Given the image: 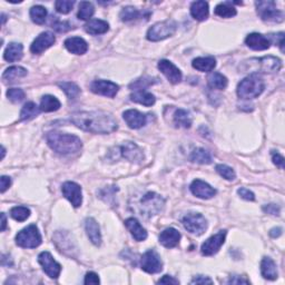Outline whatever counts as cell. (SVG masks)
I'll return each mask as SVG.
<instances>
[{"instance_id":"obj_1","label":"cell","mask_w":285,"mask_h":285,"mask_svg":"<svg viewBox=\"0 0 285 285\" xmlns=\"http://www.w3.org/2000/svg\"><path fill=\"white\" fill-rule=\"evenodd\" d=\"M70 122L93 134H111L118 128L115 118L105 112H78L70 116Z\"/></svg>"},{"instance_id":"obj_2","label":"cell","mask_w":285,"mask_h":285,"mask_svg":"<svg viewBox=\"0 0 285 285\" xmlns=\"http://www.w3.org/2000/svg\"><path fill=\"white\" fill-rule=\"evenodd\" d=\"M46 139L52 151L63 155L75 154L82 147L80 137L72 134L60 133V131H50L47 134Z\"/></svg>"},{"instance_id":"obj_3","label":"cell","mask_w":285,"mask_h":285,"mask_svg":"<svg viewBox=\"0 0 285 285\" xmlns=\"http://www.w3.org/2000/svg\"><path fill=\"white\" fill-rule=\"evenodd\" d=\"M265 89V82L257 74L244 78L238 86V96L243 99H253L260 96Z\"/></svg>"},{"instance_id":"obj_4","label":"cell","mask_w":285,"mask_h":285,"mask_svg":"<svg viewBox=\"0 0 285 285\" xmlns=\"http://www.w3.org/2000/svg\"><path fill=\"white\" fill-rule=\"evenodd\" d=\"M165 206V201L161 195L150 192L143 196L140 201V213L145 217H152L160 214Z\"/></svg>"},{"instance_id":"obj_5","label":"cell","mask_w":285,"mask_h":285,"mask_svg":"<svg viewBox=\"0 0 285 285\" xmlns=\"http://www.w3.org/2000/svg\"><path fill=\"white\" fill-rule=\"evenodd\" d=\"M16 243L18 246L24 248H36L41 244V235L38 227L35 224L21 230L16 235Z\"/></svg>"},{"instance_id":"obj_6","label":"cell","mask_w":285,"mask_h":285,"mask_svg":"<svg viewBox=\"0 0 285 285\" xmlns=\"http://www.w3.org/2000/svg\"><path fill=\"white\" fill-rule=\"evenodd\" d=\"M176 23L174 20H165L162 23H157L148 29L147 39L151 41H161L164 39L173 36L176 32Z\"/></svg>"},{"instance_id":"obj_7","label":"cell","mask_w":285,"mask_h":285,"mask_svg":"<svg viewBox=\"0 0 285 285\" xmlns=\"http://www.w3.org/2000/svg\"><path fill=\"white\" fill-rule=\"evenodd\" d=\"M256 11L257 15L261 17L262 20L269 21V23H281L283 21V12L278 10L274 1H256Z\"/></svg>"},{"instance_id":"obj_8","label":"cell","mask_w":285,"mask_h":285,"mask_svg":"<svg viewBox=\"0 0 285 285\" xmlns=\"http://www.w3.org/2000/svg\"><path fill=\"white\" fill-rule=\"evenodd\" d=\"M182 223L190 233L202 235L207 229V221L200 213H190L183 217Z\"/></svg>"},{"instance_id":"obj_9","label":"cell","mask_w":285,"mask_h":285,"mask_svg":"<svg viewBox=\"0 0 285 285\" xmlns=\"http://www.w3.org/2000/svg\"><path fill=\"white\" fill-rule=\"evenodd\" d=\"M140 266L142 270L147 272L150 274H156L163 270V263H162L161 256L159 255L155 249H148L144 253L140 260Z\"/></svg>"},{"instance_id":"obj_10","label":"cell","mask_w":285,"mask_h":285,"mask_svg":"<svg viewBox=\"0 0 285 285\" xmlns=\"http://www.w3.org/2000/svg\"><path fill=\"white\" fill-rule=\"evenodd\" d=\"M226 234H227L226 231H220L217 234L210 236L207 241H205L201 247L203 255L212 256L220 251L222 245L225 243Z\"/></svg>"},{"instance_id":"obj_11","label":"cell","mask_w":285,"mask_h":285,"mask_svg":"<svg viewBox=\"0 0 285 285\" xmlns=\"http://www.w3.org/2000/svg\"><path fill=\"white\" fill-rule=\"evenodd\" d=\"M39 264L42 266V270L49 276L50 279H58L61 272V266L59 263L55 261L49 252H42L38 256Z\"/></svg>"},{"instance_id":"obj_12","label":"cell","mask_w":285,"mask_h":285,"mask_svg":"<svg viewBox=\"0 0 285 285\" xmlns=\"http://www.w3.org/2000/svg\"><path fill=\"white\" fill-rule=\"evenodd\" d=\"M61 192L74 207H80L82 203L81 187L74 182H66L61 186Z\"/></svg>"},{"instance_id":"obj_13","label":"cell","mask_w":285,"mask_h":285,"mask_svg":"<svg viewBox=\"0 0 285 285\" xmlns=\"http://www.w3.org/2000/svg\"><path fill=\"white\" fill-rule=\"evenodd\" d=\"M254 61H256L257 67L254 68V74L258 73V70L262 73H278L279 70L282 67V61H281L279 58L273 56H267V57H263V58L260 59H253Z\"/></svg>"},{"instance_id":"obj_14","label":"cell","mask_w":285,"mask_h":285,"mask_svg":"<svg viewBox=\"0 0 285 285\" xmlns=\"http://www.w3.org/2000/svg\"><path fill=\"white\" fill-rule=\"evenodd\" d=\"M90 89L95 94L113 98V97H115L116 94L118 93L120 87H118V85H116L115 82H113V81L99 80V81H95L91 82Z\"/></svg>"},{"instance_id":"obj_15","label":"cell","mask_w":285,"mask_h":285,"mask_svg":"<svg viewBox=\"0 0 285 285\" xmlns=\"http://www.w3.org/2000/svg\"><path fill=\"white\" fill-rule=\"evenodd\" d=\"M191 192L193 193V195H195L196 197L202 200H208L212 199L216 195V190L214 187H212L204 181H201V179H195L194 182L191 184Z\"/></svg>"},{"instance_id":"obj_16","label":"cell","mask_w":285,"mask_h":285,"mask_svg":"<svg viewBox=\"0 0 285 285\" xmlns=\"http://www.w3.org/2000/svg\"><path fill=\"white\" fill-rule=\"evenodd\" d=\"M121 154L122 157H125L127 161L131 162V163H142L144 160L143 151L136 145V144L131 142H126L120 147Z\"/></svg>"},{"instance_id":"obj_17","label":"cell","mask_w":285,"mask_h":285,"mask_svg":"<svg viewBox=\"0 0 285 285\" xmlns=\"http://www.w3.org/2000/svg\"><path fill=\"white\" fill-rule=\"evenodd\" d=\"M56 41V38L54 34L51 33H42L35 39L34 42L30 46V51L33 54H41L42 51H45L48 48L54 45Z\"/></svg>"},{"instance_id":"obj_18","label":"cell","mask_w":285,"mask_h":285,"mask_svg":"<svg viewBox=\"0 0 285 285\" xmlns=\"http://www.w3.org/2000/svg\"><path fill=\"white\" fill-rule=\"evenodd\" d=\"M159 69L172 84H178V82L182 81L181 70L173 63H170L169 60H161L159 63Z\"/></svg>"},{"instance_id":"obj_19","label":"cell","mask_w":285,"mask_h":285,"mask_svg":"<svg viewBox=\"0 0 285 285\" xmlns=\"http://www.w3.org/2000/svg\"><path fill=\"white\" fill-rule=\"evenodd\" d=\"M122 117H124L127 125L133 129L142 128L147 122V117L145 114L136 111V109H128V111L122 114Z\"/></svg>"},{"instance_id":"obj_20","label":"cell","mask_w":285,"mask_h":285,"mask_svg":"<svg viewBox=\"0 0 285 285\" xmlns=\"http://www.w3.org/2000/svg\"><path fill=\"white\" fill-rule=\"evenodd\" d=\"M245 43L253 50H266L271 46L269 38L261 34L253 33L245 38Z\"/></svg>"},{"instance_id":"obj_21","label":"cell","mask_w":285,"mask_h":285,"mask_svg":"<svg viewBox=\"0 0 285 285\" xmlns=\"http://www.w3.org/2000/svg\"><path fill=\"white\" fill-rule=\"evenodd\" d=\"M85 230L87 236H88L90 240V242L96 245V246H100V244H102V234H100L98 223L91 217L86 218Z\"/></svg>"},{"instance_id":"obj_22","label":"cell","mask_w":285,"mask_h":285,"mask_svg":"<svg viewBox=\"0 0 285 285\" xmlns=\"http://www.w3.org/2000/svg\"><path fill=\"white\" fill-rule=\"evenodd\" d=\"M181 240V233L177 230L169 227L163 231L160 235V243L166 248L175 247Z\"/></svg>"},{"instance_id":"obj_23","label":"cell","mask_w":285,"mask_h":285,"mask_svg":"<svg viewBox=\"0 0 285 285\" xmlns=\"http://www.w3.org/2000/svg\"><path fill=\"white\" fill-rule=\"evenodd\" d=\"M65 47L67 50L75 55H84L88 50V43L81 37H72L65 41Z\"/></svg>"},{"instance_id":"obj_24","label":"cell","mask_w":285,"mask_h":285,"mask_svg":"<svg viewBox=\"0 0 285 285\" xmlns=\"http://www.w3.org/2000/svg\"><path fill=\"white\" fill-rule=\"evenodd\" d=\"M125 225L133 238L137 241V242H142L147 239V232L144 227L140 225V223L136 220V218H127L125 221Z\"/></svg>"},{"instance_id":"obj_25","label":"cell","mask_w":285,"mask_h":285,"mask_svg":"<svg viewBox=\"0 0 285 285\" xmlns=\"http://www.w3.org/2000/svg\"><path fill=\"white\" fill-rule=\"evenodd\" d=\"M261 273L262 276L266 280L274 281L278 279L279 272L276 269V264L270 257H264L261 262Z\"/></svg>"},{"instance_id":"obj_26","label":"cell","mask_w":285,"mask_h":285,"mask_svg":"<svg viewBox=\"0 0 285 285\" xmlns=\"http://www.w3.org/2000/svg\"><path fill=\"white\" fill-rule=\"evenodd\" d=\"M130 99L135 103L142 104L144 106H153L155 104L156 98L152 93H148L145 89H135L134 93H131Z\"/></svg>"},{"instance_id":"obj_27","label":"cell","mask_w":285,"mask_h":285,"mask_svg":"<svg viewBox=\"0 0 285 285\" xmlns=\"http://www.w3.org/2000/svg\"><path fill=\"white\" fill-rule=\"evenodd\" d=\"M191 15L193 18L199 21L206 20L208 17V3L203 0L193 2L191 6Z\"/></svg>"},{"instance_id":"obj_28","label":"cell","mask_w":285,"mask_h":285,"mask_svg":"<svg viewBox=\"0 0 285 285\" xmlns=\"http://www.w3.org/2000/svg\"><path fill=\"white\" fill-rule=\"evenodd\" d=\"M193 67L203 73H209L216 67V60L214 57H199L193 60Z\"/></svg>"},{"instance_id":"obj_29","label":"cell","mask_w":285,"mask_h":285,"mask_svg":"<svg viewBox=\"0 0 285 285\" xmlns=\"http://www.w3.org/2000/svg\"><path fill=\"white\" fill-rule=\"evenodd\" d=\"M23 52H24V47L21 43L10 42L6 48L5 54H3V58H5V60L9 61V63H14V61L21 59V57H23Z\"/></svg>"},{"instance_id":"obj_30","label":"cell","mask_w":285,"mask_h":285,"mask_svg":"<svg viewBox=\"0 0 285 285\" xmlns=\"http://www.w3.org/2000/svg\"><path fill=\"white\" fill-rule=\"evenodd\" d=\"M84 28L86 30V33H88L90 35H102L108 32L109 25L107 21L102 20V19H93L87 23Z\"/></svg>"},{"instance_id":"obj_31","label":"cell","mask_w":285,"mask_h":285,"mask_svg":"<svg viewBox=\"0 0 285 285\" xmlns=\"http://www.w3.org/2000/svg\"><path fill=\"white\" fill-rule=\"evenodd\" d=\"M27 75V70L25 68L20 67V66H12L6 69V72L2 74V81H9L12 82L19 78H23Z\"/></svg>"},{"instance_id":"obj_32","label":"cell","mask_w":285,"mask_h":285,"mask_svg":"<svg viewBox=\"0 0 285 285\" xmlns=\"http://www.w3.org/2000/svg\"><path fill=\"white\" fill-rule=\"evenodd\" d=\"M192 116L190 112L185 109H177L174 114V124L176 127H183V128H190L192 126Z\"/></svg>"},{"instance_id":"obj_33","label":"cell","mask_w":285,"mask_h":285,"mask_svg":"<svg viewBox=\"0 0 285 285\" xmlns=\"http://www.w3.org/2000/svg\"><path fill=\"white\" fill-rule=\"evenodd\" d=\"M60 106H61V104L56 97H54V96H51V95H46L41 98V106H39V108H41V112L50 113V112L58 111Z\"/></svg>"},{"instance_id":"obj_34","label":"cell","mask_w":285,"mask_h":285,"mask_svg":"<svg viewBox=\"0 0 285 285\" xmlns=\"http://www.w3.org/2000/svg\"><path fill=\"white\" fill-rule=\"evenodd\" d=\"M232 5H233V2L231 1L223 2L220 3V5H217L215 7V10H214L215 11V15L222 17V18H232V17L236 16L238 11H236L235 8Z\"/></svg>"},{"instance_id":"obj_35","label":"cell","mask_w":285,"mask_h":285,"mask_svg":"<svg viewBox=\"0 0 285 285\" xmlns=\"http://www.w3.org/2000/svg\"><path fill=\"white\" fill-rule=\"evenodd\" d=\"M190 159L194 163L199 164H210L212 163V155L209 154V152L205 151L204 148H196L192 152Z\"/></svg>"},{"instance_id":"obj_36","label":"cell","mask_w":285,"mask_h":285,"mask_svg":"<svg viewBox=\"0 0 285 285\" xmlns=\"http://www.w3.org/2000/svg\"><path fill=\"white\" fill-rule=\"evenodd\" d=\"M41 108H39L36 104L33 102H29L24 105L23 109L20 112V120L21 121H29L33 118L37 117L38 114L41 113Z\"/></svg>"},{"instance_id":"obj_37","label":"cell","mask_w":285,"mask_h":285,"mask_svg":"<svg viewBox=\"0 0 285 285\" xmlns=\"http://www.w3.org/2000/svg\"><path fill=\"white\" fill-rule=\"evenodd\" d=\"M227 84L229 81L221 73H212L208 77V85L214 89H225Z\"/></svg>"},{"instance_id":"obj_38","label":"cell","mask_w":285,"mask_h":285,"mask_svg":"<svg viewBox=\"0 0 285 285\" xmlns=\"http://www.w3.org/2000/svg\"><path fill=\"white\" fill-rule=\"evenodd\" d=\"M59 87L65 91V94L68 96L69 99H75L81 94V88L75 82L72 81H63L59 82Z\"/></svg>"},{"instance_id":"obj_39","label":"cell","mask_w":285,"mask_h":285,"mask_svg":"<svg viewBox=\"0 0 285 285\" xmlns=\"http://www.w3.org/2000/svg\"><path fill=\"white\" fill-rule=\"evenodd\" d=\"M47 17V10L42 6H35L30 9V18L37 25H42L45 23Z\"/></svg>"},{"instance_id":"obj_40","label":"cell","mask_w":285,"mask_h":285,"mask_svg":"<svg viewBox=\"0 0 285 285\" xmlns=\"http://www.w3.org/2000/svg\"><path fill=\"white\" fill-rule=\"evenodd\" d=\"M95 12L93 3L89 1H81L80 3V10H78V18L81 20H89Z\"/></svg>"},{"instance_id":"obj_41","label":"cell","mask_w":285,"mask_h":285,"mask_svg":"<svg viewBox=\"0 0 285 285\" xmlns=\"http://www.w3.org/2000/svg\"><path fill=\"white\" fill-rule=\"evenodd\" d=\"M10 215L16 221L24 222L30 216V209L25 206H15L10 210Z\"/></svg>"},{"instance_id":"obj_42","label":"cell","mask_w":285,"mask_h":285,"mask_svg":"<svg viewBox=\"0 0 285 285\" xmlns=\"http://www.w3.org/2000/svg\"><path fill=\"white\" fill-rule=\"evenodd\" d=\"M121 19L122 21H130V20H135L139 18L140 12L136 9L134 7H125L122 8V10L121 11Z\"/></svg>"},{"instance_id":"obj_43","label":"cell","mask_w":285,"mask_h":285,"mask_svg":"<svg viewBox=\"0 0 285 285\" xmlns=\"http://www.w3.org/2000/svg\"><path fill=\"white\" fill-rule=\"evenodd\" d=\"M216 172L220 174L223 178L227 179V181H233V179H235V177H236V174L234 172V169L227 165H223V164L217 165L216 166Z\"/></svg>"},{"instance_id":"obj_44","label":"cell","mask_w":285,"mask_h":285,"mask_svg":"<svg viewBox=\"0 0 285 285\" xmlns=\"http://www.w3.org/2000/svg\"><path fill=\"white\" fill-rule=\"evenodd\" d=\"M74 5H75V1H70V0H57L55 2V8L60 14L66 15L72 11Z\"/></svg>"},{"instance_id":"obj_45","label":"cell","mask_w":285,"mask_h":285,"mask_svg":"<svg viewBox=\"0 0 285 285\" xmlns=\"http://www.w3.org/2000/svg\"><path fill=\"white\" fill-rule=\"evenodd\" d=\"M25 91L20 88H9L7 90V97L12 103H20L25 98Z\"/></svg>"},{"instance_id":"obj_46","label":"cell","mask_w":285,"mask_h":285,"mask_svg":"<svg viewBox=\"0 0 285 285\" xmlns=\"http://www.w3.org/2000/svg\"><path fill=\"white\" fill-rule=\"evenodd\" d=\"M269 41L270 42H273L275 45H278L281 48V50L284 51V33L270 35Z\"/></svg>"},{"instance_id":"obj_47","label":"cell","mask_w":285,"mask_h":285,"mask_svg":"<svg viewBox=\"0 0 285 285\" xmlns=\"http://www.w3.org/2000/svg\"><path fill=\"white\" fill-rule=\"evenodd\" d=\"M263 210H264V212L267 214H271V215L279 216L281 213V207L276 204H269V205L263 206Z\"/></svg>"},{"instance_id":"obj_48","label":"cell","mask_w":285,"mask_h":285,"mask_svg":"<svg viewBox=\"0 0 285 285\" xmlns=\"http://www.w3.org/2000/svg\"><path fill=\"white\" fill-rule=\"evenodd\" d=\"M84 283L86 285L88 284H93V285H97L100 283L98 275L94 273V272H89V273H87L85 276V280H84Z\"/></svg>"},{"instance_id":"obj_49","label":"cell","mask_w":285,"mask_h":285,"mask_svg":"<svg viewBox=\"0 0 285 285\" xmlns=\"http://www.w3.org/2000/svg\"><path fill=\"white\" fill-rule=\"evenodd\" d=\"M52 28L59 33H65L70 29V25L68 23H66V21L56 20V23L52 24Z\"/></svg>"},{"instance_id":"obj_50","label":"cell","mask_w":285,"mask_h":285,"mask_svg":"<svg viewBox=\"0 0 285 285\" xmlns=\"http://www.w3.org/2000/svg\"><path fill=\"white\" fill-rule=\"evenodd\" d=\"M272 161H273V163L278 166L280 168H284V157L279 154L278 152L275 151H272Z\"/></svg>"},{"instance_id":"obj_51","label":"cell","mask_w":285,"mask_h":285,"mask_svg":"<svg viewBox=\"0 0 285 285\" xmlns=\"http://www.w3.org/2000/svg\"><path fill=\"white\" fill-rule=\"evenodd\" d=\"M238 194L242 197V199L244 200H246V201H254L255 200V195H254V193L251 192L249 190H247V188H240V190L238 191Z\"/></svg>"},{"instance_id":"obj_52","label":"cell","mask_w":285,"mask_h":285,"mask_svg":"<svg viewBox=\"0 0 285 285\" xmlns=\"http://www.w3.org/2000/svg\"><path fill=\"white\" fill-rule=\"evenodd\" d=\"M191 284H213V280H210L207 276L199 275L192 280Z\"/></svg>"},{"instance_id":"obj_53","label":"cell","mask_w":285,"mask_h":285,"mask_svg":"<svg viewBox=\"0 0 285 285\" xmlns=\"http://www.w3.org/2000/svg\"><path fill=\"white\" fill-rule=\"evenodd\" d=\"M10 185H11V179L7 176H1V179H0V186H1L0 191H1V193H5L8 188L10 187Z\"/></svg>"},{"instance_id":"obj_54","label":"cell","mask_w":285,"mask_h":285,"mask_svg":"<svg viewBox=\"0 0 285 285\" xmlns=\"http://www.w3.org/2000/svg\"><path fill=\"white\" fill-rule=\"evenodd\" d=\"M227 283L229 284H248L249 283V281L247 280H245L243 278H241V276H238V275H234V276H231L230 280L227 281Z\"/></svg>"},{"instance_id":"obj_55","label":"cell","mask_w":285,"mask_h":285,"mask_svg":"<svg viewBox=\"0 0 285 285\" xmlns=\"http://www.w3.org/2000/svg\"><path fill=\"white\" fill-rule=\"evenodd\" d=\"M159 284H179V282H178V280L174 279L173 276L164 275L163 278L159 281Z\"/></svg>"},{"instance_id":"obj_56","label":"cell","mask_w":285,"mask_h":285,"mask_svg":"<svg viewBox=\"0 0 285 285\" xmlns=\"http://www.w3.org/2000/svg\"><path fill=\"white\" fill-rule=\"evenodd\" d=\"M282 234V229H280V227H276V229H272L270 232V235L272 238H279V236Z\"/></svg>"},{"instance_id":"obj_57","label":"cell","mask_w":285,"mask_h":285,"mask_svg":"<svg viewBox=\"0 0 285 285\" xmlns=\"http://www.w3.org/2000/svg\"><path fill=\"white\" fill-rule=\"evenodd\" d=\"M1 220H2V223H1V232H3V231L6 230V227H7V220H6L5 213H1Z\"/></svg>"},{"instance_id":"obj_58","label":"cell","mask_w":285,"mask_h":285,"mask_svg":"<svg viewBox=\"0 0 285 285\" xmlns=\"http://www.w3.org/2000/svg\"><path fill=\"white\" fill-rule=\"evenodd\" d=\"M5 154H6V150H5V147L2 146V157H1L2 160H3V157H5Z\"/></svg>"}]
</instances>
